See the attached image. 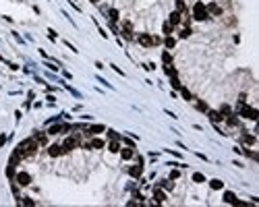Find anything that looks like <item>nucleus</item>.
<instances>
[{
    "label": "nucleus",
    "instance_id": "obj_28",
    "mask_svg": "<svg viewBox=\"0 0 259 207\" xmlns=\"http://www.w3.org/2000/svg\"><path fill=\"white\" fill-rule=\"evenodd\" d=\"M164 33L172 35V25H170V23H164Z\"/></svg>",
    "mask_w": 259,
    "mask_h": 207
},
{
    "label": "nucleus",
    "instance_id": "obj_24",
    "mask_svg": "<svg viewBox=\"0 0 259 207\" xmlns=\"http://www.w3.org/2000/svg\"><path fill=\"white\" fill-rule=\"evenodd\" d=\"M162 60H164V64H170V62H172V56L168 54V52H164V54H162Z\"/></svg>",
    "mask_w": 259,
    "mask_h": 207
},
{
    "label": "nucleus",
    "instance_id": "obj_22",
    "mask_svg": "<svg viewBox=\"0 0 259 207\" xmlns=\"http://www.w3.org/2000/svg\"><path fill=\"white\" fill-rule=\"evenodd\" d=\"M243 141H245L247 145H255V137H253V135H245V137H243Z\"/></svg>",
    "mask_w": 259,
    "mask_h": 207
},
{
    "label": "nucleus",
    "instance_id": "obj_21",
    "mask_svg": "<svg viewBox=\"0 0 259 207\" xmlns=\"http://www.w3.org/2000/svg\"><path fill=\"white\" fill-rule=\"evenodd\" d=\"M91 147H96V149H102V147H104V141H102V139H93V141H91Z\"/></svg>",
    "mask_w": 259,
    "mask_h": 207
},
{
    "label": "nucleus",
    "instance_id": "obj_23",
    "mask_svg": "<svg viewBox=\"0 0 259 207\" xmlns=\"http://www.w3.org/2000/svg\"><path fill=\"white\" fill-rule=\"evenodd\" d=\"M176 11H178V13H184V11H187V8H184V2H183V0H176Z\"/></svg>",
    "mask_w": 259,
    "mask_h": 207
},
{
    "label": "nucleus",
    "instance_id": "obj_1",
    "mask_svg": "<svg viewBox=\"0 0 259 207\" xmlns=\"http://www.w3.org/2000/svg\"><path fill=\"white\" fill-rule=\"evenodd\" d=\"M81 145V137L79 135H73V137H67L64 139V143H62V149H64V153L73 151V149H77Z\"/></svg>",
    "mask_w": 259,
    "mask_h": 207
},
{
    "label": "nucleus",
    "instance_id": "obj_14",
    "mask_svg": "<svg viewBox=\"0 0 259 207\" xmlns=\"http://www.w3.org/2000/svg\"><path fill=\"white\" fill-rule=\"evenodd\" d=\"M209 186L211 188H214V191H220V188H222V186H224V182H222V180H209Z\"/></svg>",
    "mask_w": 259,
    "mask_h": 207
},
{
    "label": "nucleus",
    "instance_id": "obj_8",
    "mask_svg": "<svg viewBox=\"0 0 259 207\" xmlns=\"http://www.w3.org/2000/svg\"><path fill=\"white\" fill-rule=\"evenodd\" d=\"M129 174L133 176V178H139V176L143 174V166L139 164V166H133V168H129Z\"/></svg>",
    "mask_w": 259,
    "mask_h": 207
},
{
    "label": "nucleus",
    "instance_id": "obj_3",
    "mask_svg": "<svg viewBox=\"0 0 259 207\" xmlns=\"http://www.w3.org/2000/svg\"><path fill=\"white\" fill-rule=\"evenodd\" d=\"M29 182H31V176H29L27 172H19V174H17V184H21V186H27Z\"/></svg>",
    "mask_w": 259,
    "mask_h": 207
},
{
    "label": "nucleus",
    "instance_id": "obj_33",
    "mask_svg": "<svg viewBox=\"0 0 259 207\" xmlns=\"http://www.w3.org/2000/svg\"><path fill=\"white\" fill-rule=\"evenodd\" d=\"M91 2H97V0H91Z\"/></svg>",
    "mask_w": 259,
    "mask_h": 207
},
{
    "label": "nucleus",
    "instance_id": "obj_4",
    "mask_svg": "<svg viewBox=\"0 0 259 207\" xmlns=\"http://www.w3.org/2000/svg\"><path fill=\"white\" fill-rule=\"evenodd\" d=\"M48 153L50 155H52V158H58V155H62V153H64V149H62V145H50L48 147Z\"/></svg>",
    "mask_w": 259,
    "mask_h": 207
},
{
    "label": "nucleus",
    "instance_id": "obj_26",
    "mask_svg": "<svg viewBox=\"0 0 259 207\" xmlns=\"http://www.w3.org/2000/svg\"><path fill=\"white\" fill-rule=\"evenodd\" d=\"M172 87H174V89H180V87H183V85H180V81L176 79V75L172 77Z\"/></svg>",
    "mask_w": 259,
    "mask_h": 207
},
{
    "label": "nucleus",
    "instance_id": "obj_32",
    "mask_svg": "<svg viewBox=\"0 0 259 207\" xmlns=\"http://www.w3.org/2000/svg\"><path fill=\"white\" fill-rule=\"evenodd\" d=\"M178 176H180V172H178V170H172V174H170V178H178Z\"/></svg>",
    "mask_w": 259,
    "mask_h": 207
},
{
    "label": "nucleus",
    "instance_id": "obj_5",
    "mask_svg": "<svg viewBox=\"0 0 259 207\" xmlns=\"http://www.w3.org/2000/svg\"><path fill=\"white\" fill-rule=\"evenodd\" d=\"M207 116H209V120H211V122H216V124L224 120V116H222L220 112H216V110H207Z\"/></svg>",
    "mask_w": 259,
    "mask_h": 207
},
{
    "label": "nucleus",
    "instance_id": "obj_27",
    "mask_svg": "<svg viewBox=\"0 0 259 207\" xmlns=\"http://www.w3.org/2000/svg\"><path fill=\"white\" fill-rule=\"evenodd\" d=\"M108 139H112V141L116 139V141H118V139H120V135H118L116 131H108Z\"/></svg>",
    "mask_w": 259,
    "mask_h": 207
},
{
    "label": "nucleus",
    "instance_id": "obj_15",
    "mask_svg": "<svg viewBox=\"0 0 259 207\" xmlns=\"http://www.w3.org/2000/svg\"><path fill=\"white\" fill-rule=\"evenodd\" d=\"M108 149H110V153H118V151H120V145H118V141H116V139L108 145Z\"/></svg>",
    "mask_w": 259,
    "mask_h": 207
},
{
    "label": "nucleus",
    "instance_id": "obj_25",
    "mask_svg": "<svg viewBox=\"0 0 259 207\" xmlns=\"http://www.w3.org/2000/svg\"><path fill=\"white\" fill-rule=\"evenodd\" d=\"M193 180H195V182H205V176H203V174H193Z\"/></svg>",
    "mask_w": 259,
    "mask_h": 207
},
{
    "label": "nucleus",
    "instance_id": "obj_16",
    "mask_svg": "<svg viewBox=\"0 0 259 207\" xmlns=\"http://www.w3.org/2000/svg\"><path fill=\"white\" fill-rule=\"evenodd\" d=\"M33 139L37 141V145H46V135H44V133H37Z\"/></svg>",
    "mask_w": 259,
    "mask_h": 207
},
{
    "label": "nucleus",
    "instance_id": "obj_19",
    "mask_svg": "<svg viewBox=\"0 0 259 207\" xmlns=\"http://www.w3.org/2000/svg\"><path fill=\"white\" fill-rule=\"evenodd\" d=\"M120 155H123V159H131V158H133V149H131V147H129V149H123Z\"/></svg>",
    "mask_w": 259,
    "mask_h": 207
},
{
    "label": "nucleus",
    "instance_id": "obj_6",
    "mask_svg": "<svg viewBox=\"0 0 259 207\" xmlns=\"http://www.w3.org/2000/svg\"><path fill=\"white\" fill-rule=\"evenodd\" d=\"M180 21H183V13H178V11H174V13L170 15V21H168V23H170L172 27H176V25L180 23Z\"/></svg>",
    "mask_w": 259,
    "mask_h": 207
},
{
    "label": "nucleus",
    "instance_id": "obj_9",
    "mask_svg": "<svg viewBox=\"0 0 259 207\" xmlns=\"http://www.w3.org/2000/svg\"><path fill=\"white\" fill-rule=\"evenodd\" d=\"M123 35L127 37V40L133 37V25H131V23H123Z\"/></svg>",
    "mask_w": 259,
    "mask_h": 207
},
{
    "label": "nucleus",
    "instance_id": "obj_17",
    "mask_svg": "<svg viewBox=\"0 0 259 207\" xmlns=\"http://www.w3.org/2000/svg\"><path fill=\"white\" fill-rule=\"evenodd\" d=\"M164 44H166V48H174V46H176V40H174V37H172V35H168V37H166V41H164Z\"/></svg>",
    "mask_w": 259,
    "mask_h": 207
},
{
    "label": "nucleus",
    "instance_id": "obj_11",
    "mask_svg": "<svg viewBox=\"0 0 259 207\" xmlns=\"http://www.w3.org/2000/svg\"><path fill=\"white\" fill-rule=\"evenodd\" d=\"M102 131H104L102 124H93V126H89V129H87V135H97V133H102Z\"/></svg>",
    "mask_w": 259,
    "mask_h": 207
},
{
    "label": "nucleus",
    "instance_id": "obj_10",
    "mask_svg": "<svg viewBox=\"0 0 259 207\" xmlns=\"http://www.w3.org/2000/svg\"><path fill=\"white\" fill-rule=\"evenodd\" d=\"M224 203H230V205H234V203H236V197H234V193L226 191V193H224Z\"/></svg>",
    "mask_w": 259,
    "mask_h": 207
},
{
    "label": "nucleus",
    "instance_id": "obj_7",
    "mask_svg": "<svg viewBox=\"0 0 259 207\" xmlns=\"http://www.w3.org/2000/svg\"><path fill=\"white\" fill-rule=\"evenodd\" d=\"M68 126H62V124H54V126H50V135H60V133H67Z\"/></svg>",
    "mask_w": 259,
    "mask_h": 207
},
{
    "label": "nucleus",
    "instance_id": "obj_13",
    "mask_svg": "<svg viewBox=\"0 0 259 207\" xmlns=\"http://www.w3.org/2000/svg\"><path fill=\"white\" fill-rule=\"evenodd\" d=\"M153 201H156V203H164V201H166V195H164L162 191H153Z\"/></svg>",
    "mask_w": 259,
    "mask_h": 207
},
{
    "label": "nucleus",
    "instance_id": "obj_12",
    "mask_svg": "<svg viewBox=\"0 0 259 207\" xmlns=\"http://www.w3.org/2000/svg\"><path fill=\"white\" fill-rule=\"evenodd\" d=\"M139 44H141V46H151V37L147 33H141L139 35Z\"/></svg>",
    "mask_w": 259,
    "mask_h": 207
},
{
    "label": "nucleus",
    "instance_id": "obj_18",
    "mask_svg": "<svg viewBox=\"0 0 259 207\" xmlns=\"http://www.w3.org/2000/svg\"><path fill=\"white\" fill-rule=\"evenodd\" d=\"M220 114H222V116H228V114H230V106H228V104H222V106H220Z\"/></svg>",
    "mask_w": 259,
    "mask_h": 207
},
{
    "label": "nucleus",
    "instance_id": "obj_31",
    "mask_svg": "<svg viewBox=\"0 0 259 207\" xmlns=\"http://www.w3.org/2000/svg\"><path fill=\"white\" fill-rule=\"evenodd\" d=\"M189 35H191V29L189 27H184L183 31H180V37H189Z\"/></svg>",
    "mask_w": 259,
    "mask_h": 207
},
{
    "label": "nucleus",
    "instance_id": "obj_30",
    "mask_svg": "<svg viewBox=\"0 0 259 207\" xmlns=\"http://www.w3.org/2000/svg\"><path fill=\"white\" fill-rule=\"evenodd\" d=\"M110 21H118V11H114V8L110 11Z\"/></svg>",
    "mask_w": 259,
    "mask_h": 207
},
{
    "label": "nucleus",
    "instance_id": "obj_2",
    "mask_svg": "<svg viewBox=\"0 0 259 207\" xmlns=\"http://www.w3.org/2000/svg\"><path fill=\"white\" fill-rule=\"evenodd\" d=\"M193 17L197 21H205L207 17H209V13H207V8H205L203 2H195V6H193Z\"/></svg>",
    "mask_w": 259,
    "mask_h": 207
},
{
    "label": "nucleus",
    "instance_id": "obj_20",
    "mask_svg": "<svg viewBox=\"0 0 259 207\" xmlns=\"http://www.w3.org/2000/svg\"><path fill=\"white\" fill-rule=\"evenodd\" d=\"M180 93H183V97L187 99V102H191V99H193V95H191V91H189V89H184V87H180Z\"/></svg>",
    "mask_w": 259,
    "mask_h": 207
},
{
    "label": "nucleus",
    "instance_id": "obj_29",
    "mask_svg": "<svg viewBox=\"0 0 259 207\" xmlns=\"http://www.w3.org/2000/svg\"><path fill=\"white\" fill-rule=\"evenodd\" d=\"M197 108H199V110H201V112H207V110H209V108H207V104H205V102H197Z\"/></svg>",
    "mask_w": 259,
    "mask_h": 207
}]
</instances>
